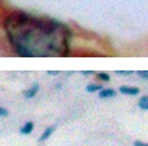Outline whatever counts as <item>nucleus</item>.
<instances>
[{"instance_id": "obj_3", "label": "nucleus", "mask_w": 148, "mask_h": 146, "mask_svg": "<svg viewBox=\"0 0 148 146\" xmlns=\"http://www.w3.org/2000/svg\"><path fill=\"white\" fill-rule=\"evenodd\" d=\"M38 90H39V85H38V84H34L32 88H29L28 90H25L23 94H24V96H25V98L30 99V98H33V96L38 93Z\"/></svg>"}, {"instance_id": "obj_1", "label": "nucleus", "mask_w": 148, "mask_h": 146, "mask_svg": "<svg viewBox=\"0 0 148 146\" xmlns=\"http://www.w3.org/2000/svg\"><path fill=\"white\" fill-rule=\"evenodd\" d=\"M5 30L12 46L21 56L30 58L34 54L63 56L68 54L70 29L51 18L14 12L7 18Z\"/></svg>"}, {"instance_id": "obj_11", "label": "nucleus", "mask_w": 148, "mask_h": 146, "mask_svg": "<svg viewBox=\"0 0 148 146\" xmlns=\"http://www.w3.org/2000/svg\"><path fill=\"white\" fill-rule=\"evenodd\" d=\"M8 110H5V108H4V107H0V116H3V117H4V116H8Z\"/></svg>"}, {"instance_id": "obj_15", "label": "nucleus", "mask_w": 148, "mask_h": 146, "mask_svg": "<svg viewBox=\"0 0 148 146\" xmlns=\"http://www.w3.org/2000/svg\"><path fill=\"white\" fill-rule=\"evenodd\" d=\"M47 73H49V75H56V73H59V72L58 71H55V72H54V71H49Z\"/></svg>"}, {"instance_id": "obj_8", "label": "nucleus", "mask_w": 148, "mask_h": 146, "mask_svg": "<svg viewBox=\"0 0 148 146\" xmlns=\"http://www.w3.org/2000/svg\"><path fill=\"white\" fill-rule=\"evenodd\" d=\"M139 107L142 108V110H148V95H144V96H142L139 99Z\"/></svg>"}, {"instance_id": "obj_4", "label": "nucleus", "mask_w": 148, "mask_h": 146, "mask_svg": "<svg viewBox=\"0 0 148 146\" xmlns=\"http://www.w3.org/2000/svg\"><path fill=\"white\" fill-rule=\"evenodd\" d=\"M115 90H113V89H102V90L98 93V96L100 98H113V96H115Z\"/></svg>"}, {"instance_id": "obj_2", "label": "nucleus", "mask_w": 148, "mask_h": 146, "mask_svg": "<svg viewBox=\"0 0 148 146\" xmlns=\"http://www.w3.org/2000/svg\"><path fill=\"white\" fill-rule=\"evenodd\" d=\"M119 93L125 94V95H136V94H139V89L131 88V86H121Z\"/></svg>"}, {"instance_id": "obj_9", "label": "nucleus", "mask_w": 148, "mask_h": 146, "mask_svg": "<svg viewBox=\"0 0 148 146\" xmlns=\"http://www.w3.org/2000/svg\"><path fill=\"white\" fill-rule=\"evenodd\" d=\"M97 78H100L101 81H110V76L108 75V73H105V72L97 73Z\"/></svg>"}, {"instance_id": "obj_10", "label": "nucleus", "mask_w": 148, "mask_h": 146, "mask_svg": "<svg viewBox=\"0 0 148 146\" xmlns=\"http://www.w3.org/2000/svg\"><path fill=\"white\" fill-rule=\"evenodd\" d=\"M138 76L142 77L143 80H148V71H138Z\"/></svg>"}, {"instance_id": "obj_14", "label": "nucleus", "mask_w": 148, "mask_h": 146, "mask_svg": "<svg viewBox=\"0 0 148 146\" xmlns=\"http://www.w3.org/2000/svg\"><path fill=\"white\" fill-rule=\"evenodd\" d=\"M81 73H83V75H93L95 72L93 71H81Z\"/></svg>"}, {"instance_id": "obj_12", "label": "nucleus", "mask_w": 148, "mask_h": 146, "mask_svg": "<svg viewBox=\"0 0 148 146\" xmlns=\"http://www.w3.org/2000/svg\"><path fill=\"white\" fill-rule=\"evenodd\" d=\"M115 73H117V75H131L134 72L132 71H117Z\"/></svg>"}, {"instance_id": "obj_5", "label": "nucleus", "mask_w": 148, "mask_h": 146, "mask_svg": "<svg viewBox=\"0 0 148 146\" xmlns=\"http://www.w3.org/2000/svg\"><path fill=\"white\" fill-rule=\"evenodd\" d=\"M55 132V125H51V127H49V128H46L45 129V132L42 133V136L39 137V141H45V140H47L49 137H50L53 133Z\"/></svg>"}, {"instance_id": "obj_6", "label": "nucleus", "mask_w": 148, "mask_h": 146, "mask_svg": "<svg viewBox=\"0 0 148 146\" xmlns=\"http://www.w3.org/2000/svg\"><path fill=\"white\" fill-rule=\"evenodd\" d=\"M33 128H34L33 121H28V123L20 129V133H21V134H29V133L33 130Z\"/></svg>"}, {"instance_id": "obj_13", "label": "nucleus", "mask_w": 148, "mask_h": 146, "mask_svg": "<svg viewBox=\"0 0 148 146\" xmlns=\"http://www.w3.org/2000/svg\"><path fill=\"white\" fill-rule=\"evenodd\" d=\"M134 146H148V143L142 142V141H135V142H134Z\"/></svg>"}, {"instance_id": "obj_7", "label": "nucleus", "mask_w": 148, "mask_h": 146, "mask_svg": "<svg viewBox=\"0 0 148 146\" xmlns=\"http://www.w3.org/2000/svg\"><path fill=\"white\" fill-rule=\"evenodd\" d=\"M102 90V86L98 85V84H90L87 86V91L88 93H96V91H101Z\"/></svg>"}]
</instances>
